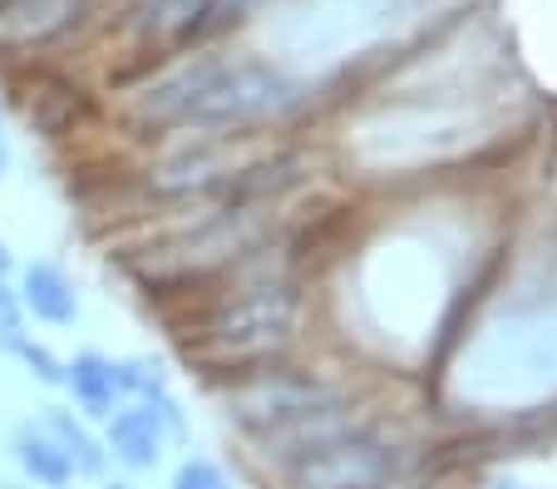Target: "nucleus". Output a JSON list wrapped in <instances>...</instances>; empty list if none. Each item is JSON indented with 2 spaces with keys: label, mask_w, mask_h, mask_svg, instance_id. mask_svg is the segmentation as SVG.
Wrapping results in <instances>:
<instances>
[{
  "label": "nucleus",
  "mask_w": 557,
  "mask_h": 489,
  "mask_svg": "<svg viewBox=\"0 0 557 489\" xmlns=\"http://www.w3.org/2000/svg\"><path fill=\"white\" fill-rule=\"evenodd\" d=\"M64 386L74 391V401L85 405L89 415H114L119 411V376H114V362H104V356L85 352V356H74L70 366H64L60 376Z\"/></svg>",
  "instance_id": "5"
},
{
  "label": "nucleus",
  "mask_w": 557,
  "mask_h": 489,
  "mask_svg": "<svg viewBox=\"0 0 557 489\" xmlns=\"http://www.w3.org/2000/svg\"><path fill=\"white\" fill-rule=\"evenodd\" d=\"M109 450H114L128 469H153L158 450H163V426H158L153 411H144V405L114 411L109 415Z\"/></svg>",
  "instance_id": "4"
},
{
  "label": "nucleus",
  "mask_w": 557,
  "mask_h": 489,
  "mask_svg": "<svg viewBox=\"0 0 557 489\" xmlns=\"http://www.w3.org/2000/svg\"><path fill=\"white\" fill-rule=\"evenodd\" d=\"M296 307H301V297H296L292 282L252 288L247 297L227 302V307L208 321V356L232 362V366L257 362V356H267L272 346H282V341L292 337Z\"/></svg>",
  "instance_id": "1"
},
{
  "label": "nucleus",
  "mask_w": 557,
  "mask_h": 489,
  "mask_svg": "<svg viewBox=\"0 0 557 489\" xmlns=\"http://www.w3.org/2000/svg\"><path fill=\"white\" fill-rule=\"evenodd\" d=\"M5 346H11V352L21 356V362L30 366V371L40 376V381H50V386H54V381H60V376H64V371H60V362H54V356L45 352V346H35V341L25 337V331H21V337H15V341H5Z\"/></svg>",
  "instance_id": "8"
},
{
  "label": "nucleus",
  "mask_w": 557,
  "mask_h": 489,
  "mask_svg": "<svg viewBox=\"0 0 557 489\" xmlns=\"http://www.w3.org/2000/svg\"><path fill=\"white\" fill-rule=\"evenodd\" d=\"M21 307L30 311L35 321H50V327H70L74 317H79V292H74V282L60 272V267L50 262H30L21 277Z\"/></svg>",
  "instance_id": "3"
},
{
  "label": "nucleus",
  "mask_w": 557,
  "mask_h": 489,
  "mask_svg": "<svg viewBox=\"0 0 557 489\" xmlns=\"http://www.w3.org/2000/svg\"><path fill=\"white\" fill-rule=\"evenodd\" d=\"M173 489H227V475H222L212 460H188L173 475Z\"/></svg>",
  "instance_id": "9"
},
{
  "label": "nucleus",
  "mask_w": 557,
  "mask_h": 489,
  "mask_svg": "<svg viewBox=\"0 0 557 489\" xmlns=\"http://www.w3.org/2000/svg\"><path fill=\"white\" fill-rule=\"evenodd\" d=\"M11 272V247H5V237H0V277Z\"/></svg>",
  "instance_id": "11"
},
{
  "label": "nucleus",
  "mask_w": 557,
  "mask_h": 489,
  "mask_svg": "<svg viewBox=\"0 0 557 489\" xmlns=\"http://www.w3.org/2000/svg\"><path fill=\"white\" fill-rule=\"evenodd\" d=\"M21 317H25L21 297H15V292L5 288V277H0V341H15V337H21Z\"/></svg>",
  "instance_id": "10"
},
{
  "label": "nucleus",
  "mask_w": 557,
  "mask_h": 489,
  "mask_svg": "<svg viewBox=\"0 0 557 489\" xmlns=\"http://www.w3.org/2000/svg\"><path fill=\"white\" fill-rule=\"evenodd\" d=\"M104 489H134V485H124V479H114V485H104Z\"/></svg>",
  "instance_id": "12"
},
{
  "label": "nucleus",
  "mask_w": 557,
  "mask_h": 489,
  "mask_svg": "<svg viewBox=\"0 0 557 489\" xmlns=\"http://www.w3.org/2000/svg\"><path fill=\"white\" fill-rule=\"evenodd\" d=\"M11 450H15L21 469L35 479V485L64 489L74 479V465L64 460V450L54 445V436L45 426H21V430H15V440H11Z\"/></svg>",
  "instance_id": "6"
},
{
  "label": "nucleus",
  "mask_w": 557,
  "mask_h": 489,
  "mask_svg": "<svg viewBox=\"0 0 557 489\" xmlns=\"http://www.w3.org/2000/svg\"><path fill=\"white\" fill-rule=\"evenodd\" d=\"M0 489H21V485H0Z\"/></svg>",
  "instance_id": "14"
},
{
  "label": "nucleus",
  "mask_w": 557,
  "mask_h": 489,
  "mask_svg": "<svg viewBox=\"0 0 557 489\" xmlns=\"http://www.w3.org/2000/svg\"><path fill=\"white\" fill-rule=\"evenodd\" d=\"M0 173H5V144H0Z\"/></svg>",
  "instance_id": "13"
},
{
  "label": "nucleus",
  "mask_w": 557,
  "mask_h": 489,
  "mask_svg": "<svg viewBox=\"0 0 557 489\" xmlns=\"http://www.w3.org/2000/svg\"><path fill=\"white\" fill-rule=\"evenodd\" d=\"M45 430H50L54 445L64 450V460L74 465V475H99V469H104V450L95 445V436H89L70 411H54L50 405V411H45Z\"/></svg>",
  "instance_id": "7"
},
{
  "label": "nucleus",
  "mask_w": 557,
  "mask_h": 489,
  "mask_svg": "<svg viewBox=\"0 0 557 489\" xmlns=\"http://www.w3.org/2000/svg\"><path fill=\"white\" fill-rule=\"evenodd\" d=\"M326 401V386L301 381V376H257V381H243L237 391H227V415L252 436H272V430L292 426L301 415L321 411Z\"/></svg>",
  "instance_id": "2"
}]
</instances>
